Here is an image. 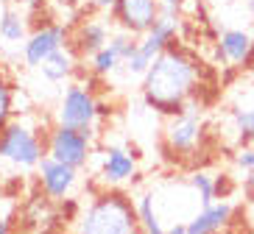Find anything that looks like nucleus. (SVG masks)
Returning a JSON list of instances; mask_svg holds the SVG:
<instances>
[{
	"mask_svg": "<svg viewBox=\"0 0 254 234\" xmlns=\"http://www.w3.org/2000/svg\"><path fill=\"white\" fill-rule=\"evenodd\" d=\"M142 100L162 117L185 112L195 103L201 90V64L182 45H168L154 56L151 67L142 76Z\"/></svg>",
	"mask_w": 254,
	"mask_h": 234,
	"instance_id": "obj_1",
	"label": "nucleus"
},
{
	"mask_svg": "<svg viewBox=\"0 0 254 234\" xmlns=\"http://www.w3.org/2000/svg\"><path fill=\"white\" fill-rule=\"evenodd\" d=\"M73 229L81 234H134L140 232V218L126 192L104 189L81 209Z\"/></svg>",
	"mask_w": 254,
	"mask_h": 234,
	"instance_id": "obj_2",
	"label": "nucleus"
},
{
	"mask_svg": "<svg viewBox=\"0 0 254 234\" xmlns=\"http://www.w3.org/2000/svg\"><path fill=\"white\" fill-rule=\"evenodd\" d=\"M45 156V140L23 120H8L3 134H0V159L8 165L34 170L39 159Z\"/></svg>",
	"mask_w": 254,
	"mask_h": 234,
	"instance_id": "obj_3",
	"label": "nucleus"
},
{
	"mask_svg": "<svg viewBox=\"0 0 254 234\" xmlns=\"http://www.w3.org/2000/svg\"><path fill=\"white\" fill-rule=\"evenodd\" d=\"M98 117H101V103L95 100V95L87 87L70 84L67 90L62 92L59 109H56V123L70 126V129H78V131H87V134L95 137Z\"/></svg>",
	"mask_w": 254,
	"mask_h": 234,
	"instance_id": "obj_4",
	"label": "nucleus"
},
{
	"mask_svg": "<svg viewBox=\"0 0 254 234\" xmlns=\"http://www.w3.org/2000/svg\"><path fill=\"white\" fill-rule=\"evenodd\" d=\"M45 153L75 167V170H81L92 159V134L56 123L45 137Z\"/></svg>",
	"mask_w": 254,
	"mask_h": 234,
	"instance_id": "obj_5",
	"label": "nucleus"
},
{
	"mask_svg": "<svg viewBox=\"0 0 254 234\" xmlns=\"http://www.w3.org/2000/svg\"><path fill=\"white\" fill-rule=\"evenodd\" d=\"M165 151L173 156H193L204 142V123L195 112V103H190L185 112L171 114L165 123Z\"/></svg>",
	"mask_w": 254,
	"mask_h": 234,
	"instance_id": "obj_6",
	"label": "nucleus"
},
{
	"mask_svg": "<svg viewBox=\"0 0 254 234\" xmlns=\"http://www.w3.org/2000/svg\"><path fill=\"white\" fill-rule=\"evenodd\" d=\"M70 45V31L64 23H56V20H48L45 25H37V28L28 34V39L23 42V61L25 67L39 70V64L51 56L53 50Z\"/></svg>",
	"mask_w": 254,
	"mask_h": 234,
	"instance_id": "obj_7",
	"label": "nucleus"
},
{
	"mask_svg": "<svg viewBox=\"0 0 254 234\" xmlns=\"http://www.w3.org/2000/svg\"><path fill=\"white\" fill-rule=\"evenodd\" d=\"M159 17V0H115L112 20L118 28L142 37Z\"/></svg>",
	"mask_w": 254,
	"mask_h": 234,
	"instance_id": "obj_8",
	"label": "nucleus"
},
{
	"mask_svg": "<svg viewBox=\"0 0 254 234\" xmlns=\"http://www.w3.org/2000/svg\"><path fill=\"white\" fill-rule=\"evenodd\" d=\"M37 170H39V184H42V189H45V195L51 201H64L73 192L75 182H78V170L75 167L64 165V162L48 156V153L39 159Z\"/></svg>",
	"mask_w": 254,
	"mask_h": 234,
	"instance_id": "obj_9",
	"label": "nucleus"
},
{
	"mask_svg": "<svg viewBox=\"0 0 254 234\" xmlns=\"http://www.w3.org/2000/svg\"><path fill=\"white\" fill-rule=\"evenodd\" d=\"M218 56L221 61L238 70H249L254 64V37L243 28H226L218 34Z\"/></svg>",
	"mask_w": 254,
	"mask_h": 234,
	"instance_id": "obj_10",
	"label": "nucleus"
},
{
	"mask_svg": "<svg viewBox=\"0 0 254 234\" xmlns=\"http://www.w3.org/2000/svg\"><path fill=\"white\" fill-rule=\"evenodd\" d=\"M109 37H112V31H109L106 20H101V17H87L81 23H75V31L70 34V47L75 50L78 59H87L95 50H101L109 42Z\"/></svg>",
	"mask_w": 254,
	"mask_h": 234,
	"instance_id": "obj_11",
	"label": "nucleus"
},
{
	"mask_svg": "<svg viewBox=\"0 0 254 234\" xmlns=\"http://www.w3.org/2000/svg\"><path fill=\"white\" fill-rule=\"evenodd\" d=\"M104 156H101V182L106 187H115V184L128 182L131 176H137V159L134 153H128L126 148L120 145H109L104 148Z\"/></svg>",
	"mask_w": 254,
	"mask_h": 234,
	"instance_id": "obj_12",
	"label": "nucleus"
},
{
	"mask_svg": "<svg viewBox=\"0 0 254 234\" xmlns=\"http://www.w3.org/2000/svg\"><path fill=\"white\" fill-rule=\"evenodd\" d=\"M235 204L232 201H212L207 206H198L195 215L187 220V234H212L232 223Z\"/></svg>",
	"mask_w": 254,
	"mask_h": 234,
	"instance_id": "obj_13",
	"label": "nucleus"
},
{
	"mask_svg": "<svg viewBox=\"0 0 254 234\" xmlns=\"http://www.w3.org/2000/svg\"><path fill=\"white\" fill-rule=\"evenodd\" d=\"M229 123L235 131V142L240 145H254V87L243 92V98L229 106Z\"/></svg>",
	"mask_w": 254,
	"mask_h": 234,
	"instance_id": "obj_14",
	"label": "nucleus"
},
{
	"mask_svg": "<svg viewBox=\"0 0 254 234\" xmlns=\"http://www.w3.org/2000/svg\"><path fill=\"white\" fill-rule=\"evenodd\" d=\"M75 61H78L75 50L70 45H64V47H59V50H53L51 56L39 64V73H42L45 81L62 84V81H67V78L75 73Z\"/></svg>",
	"mask_w": 254,
	"mask_h": 234,
	"instance_id": "obj_15",
	"label": "nucleus"
},
{
	"mask_svg": "<svg viewBox=\"0 0 254 234\" xmlns=\"http://www.w3.org/2000/svg\"><path fill=\"white\" fill-rule=\"evenodd\" d=\"M0 39L6 45H20L28 39V20H25L23 11L6 6L0 11Z\"/></svg>",
	"mask_w": 254,
	"mask_h": 234,
	"instance_id": "obj_16",
	"label": "nucleus"
},
{
	"mask_svg": "<svg viewBox=\"0 0 254 234\" xmlns=\"http://www.w3.org/2000/svg\"><path fill=\"white\" fill-rule=\"evenodd\" d=\"M134 206H137V218H140V232H145V234L165 232V223L159 218L157 204H154V192H140L134 198Z\"/></svg>",
	"mask_w": 254,
	"mask_h": 234,
	"instance_id": "obj_17",
	"label": "nucleus"
},
{
	"mask_svg": "<svg viewBox=\"0 0 254 234\" xmlns=\"http://www.w3.org/2000/svg\"><path fill=\"white\" fill-rule=\"evenodd\" d=\"M118 67H123V61H120V56L115 53V47L106 42L101 50H95L90 56V73L98 78H106V76H112Z\"/></svg>",
	"mask_w": 254,
	"mask_h": 234,
	"instance_id": "obj_18",
	"label": "nucleus"
},
{
	"mask_svg": "<svg viewBox=\"0 0 254 234\" xmlns=\"http://www.w3.org/2000/svg\"><path fill=\"white\" fill-rule=\"evenodd\" d=\"M187 182L193 184L195 195H198V201H201V206L212 204L218 198V189H215V179L207 173V170H195V173H190V179Z\"/></svg>",
	"mask_w": 254,
	"mask_h": 234,
	"instance_id": "obj_19",
	"label": "nucleus"
},
{
	"mask_svg": "<svg viewBox=\"0 0 254 234\" xmlns=\"http://www.w3.org/2000/svg\"><path fill=\"white\" fill-rule=\"evenodd\" d=\"M14 84L6 78V73L0 70V131L6 129V123L14 117Z\"/></svg>",
	"mask_w": 254,
	"mask_h": 234,
	"instance_id": "obj_20",
	"label": "nucleus"
},
{
	"mask_svg": "<svg viewBox=\"0 0 254 234\" xmlns=\"http://www.w3.org/2000/svg\"><path fill=\"white\" fill-rule=\"evenodd\" d=\"M182 3H185V0H159V14L182 17Z\"/></svg>",
	"mask_w": 254,
	"mask_h": 234,
	"instance_id": "obj_21",
	"label": "nucleus"
},
{
	"mask_svg": "<svg viewBox=\"0 0 254 234\" xmlns=\"http://www.w3.org/2000/svg\"><path fill=\"white\" fill-rule=\"evenodd\" d=\"M243 192L249 195V201H254V167L246 170V179H243Z\"/></svg>",
	"mask_w": 254,
	"mask_h": 234,
	"instance_id": "obj_22",
	"label": "nucleus"
},
{
	"mask_svg": "<svg viewBox=\"0 0 254 234\" xmlns=\"http://www.w3.org/2000/svg\"><path fill=\"white\" fill-rule=\"evenodd\" d=\"M90 3V8H95V11H112L115 8V0H87Z\"/></svg>",
	"mask_w": 254,
	"mask_h": 234,
	"instance_id": "obj_23",
	"label": "nucleus"
},
{
	"mask_svg": "<svg viewBox=\"0 0 254 234\" xmlns=\"http://www.w3.org/2000/svg\"><path fill=\"white\" fill-rule=\"evenodd\" d=\"M14 3H17V6H25V8H31V11H34V8H39L45 0H14Z\"/></svg>",
	"mask_w": 254,
	"mask_h": 234,
	"instance_id": "obj_24",
	"label": "nucleus"
},
{
	"mask_svg": "<svg viewBox=\"0 0 254 234\" xmlns=\"http://www.w3.org/2000/svg\"><path fill=\"white\" fill-rule=\"evenodd\" d=\"M249 84H252V87H254V64H252V67H249Z\"/></svg>",
	"mask_w": 254,
	"mask_h": 234,
	"instance_id": "obj_25",
	"label": "nucleus"
},
{
	"mask_svg": "<svg viewBox=\"0 0 254 234\" xmlns=\"http://www.w3.org/2000/svg\"><path fill=\"white\" fill-rule=\"evenodd\" d=\"M249 11H252V14H254V0H249Z\"/></svg>",
	"mask_w": 254,
	"mask_h": 234,
	"instance_id": "obj_26",
	"label": "nucleus"
}]
</instances>
